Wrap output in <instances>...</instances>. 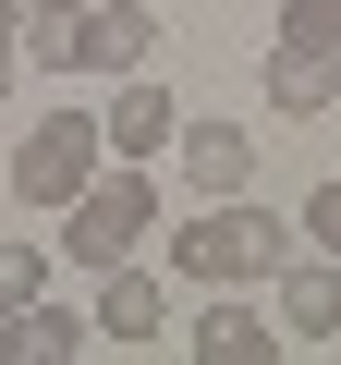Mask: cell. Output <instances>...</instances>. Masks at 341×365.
I'll return each instance as SVG.
<instances>
[{"instance_id": "1", "label": "cell", "mask_w": 341, "mask_h": 365, "mask_svg": "<svg viewBox=\"0 0 341 365\" xmlns=\"http://www.w3.org/2000/svg\"><path fill=\"white\" fill-rule=\"evenodd\" d=\"M292 256V220H268V207H244V195H208L183 232H170V280H195V292H244V280H268Z\"/></svg>"}, {"instance_id": "7", "label": "cell", "mask_w": 341, "mask_h": 365, "mask_svg": "<svg viewBox=\"0 0 341 365\" xmlns=\"http://www.w3.org/2000/svg\"><path fill=\"white\" fill-rule=\"evenodd\" d=\"M268 110H280V122L341 110V49H317V37H268Z\"/></svg>"}, {"instance_id": "10", "label": "cell", "mask_w": 341, "mask_h": 365, "mask_svg": "<svg viewBox=\"0 0 341 365\" xmlns=\"http://www.w3.org/2000/svg\"><path fill=\"white\" fill-rule=\"evenodd\" d=\"M86 341H98V317H73L61 292H37V304H25V353H49V365H73Z\"/></svg>"}, {"instance_id": "12", "label": "cell", "mask_w": 341, "mask_h": 365, "mask_svg": "<svg viewBox=\"0 0 341 365\" xmlns=\"http://www.w3.org/2000/svg\"><path fill=\"white\" fill-rule=\"evenodd\" d=\"M280 37H317V49H341V0H280Z\"/></svg>"}, {"instance_id": "5", "label": "cell", "mask_w": 341, "mask_h": 365, "mask_svg": "<svg viewBox=\"0 0 341 365\" xmlns=\"http://www.w3.org/2000/svg\"><path fill=\"white\" fill-rule=\"evenodd\" d=\"M268 304H280V341H341V256H280Z\"/></svg>"}, {"instance_id": "14", "label": "cell", "mask_w": 341, "mask_h": 365, "mask_svg": "<svg viewBox=\"0 0 341 365\" xmlns=\"http://www.w3.org/2000/svg\"><path fill=\"white\" fill-rule=\"evenodd\" d=\"M13 73H25V0H0V98H13Z\"/></svg>"}, {"instance_id": "11", "label": "cell", "mask_w": 341, "mask_h": 365, "mask_svg": "<svg viewBox=\"0 0 341 365\" xmlns=\"http://www.w3.org/2000/svg\"><path fill=\"white\" fill-rule=\"evenodd\" d=\"M49 292V244H0V304H37Z\"/></svg>"}, {"instance_id": "15", "label": "cell", "mask_w": 341, "mask_h": 365, "mask_svg": "<svg viewBox=\"0 0 341 365\" xmlns=\"http://www.w3.org/2000/svg\"><path fill=\"white\" fill-rule=\"evenodd\" d=\"M25 353V304H0V365H13Z\"/></svg>"}, {"instance_id": "9", "label": "cell", "mask_w": 341, "mask_h": 365, "mask_svg": "<svg viewBox=\"0 0 341 365\" xmlns=\"http://www.w3.org/2000/svg\"><path fill=\"white\" fill-rule=\"evenodd\" d=\"M98 134H110V158H170V134H183V122H170V86L158 73H122V98L98 110Z\"/></svg>"}, {"instance_id": "8", "label": "cell", "mask_w": 341, "mask_h": 365, "mask_svg": "<svg viewBox=\"0 0 341 365\" xmlns=\"http://www.w3.org/2000/svg\"><path fill=\"white\" fill-rule=\"evenodd\" d=\"M170 158H183L195 195H244V182H256V134H244V122H183Z\"/></svg>"}, {"instance_id": "3", "label": "cell", "mask_w": 341, "mask_h": 365, "mask_svg": "<svg viewBox=\"0 0 341 365\" xmlns=\"http://www.w3.org/2000/svg\"><path fill=\"white\" fill-rule=\"evenodd\" d=\"M98 170H110V134H98V110H61V122H37V134L13 146V195L61 220V207L86 195Z\"/></svg>"}, {"instance_id": "13", "label": "cell", "mask_w": 341, "mask_h": 365, "mask_svg": "<svg viewBox=\"0 0 341 365\" xmlns=\"http://www.w3.org/2000/svg\"><path fill=\"white\" fill-rule=\"evenodd\" d=\"M317 256H341V182H317V195H305V220H292Z\"/></svg>"}, {"instance_id": "2", "label": "cell", "mask_w": 341, "mask_h": 365, "mask_svg": "<svg viewBox=\"0 0 341 365\" xmlns=\"http://www.w3.org/2000/svg\"><path fill=\"white\" fill-rule=\"evenodd\" d=\"M61 220H73V232H61V244H73V268H122V256L158 232V182H146V158L98 170V182H86V195H73Z\"/></svg>"}, {"instance_id": "6", "label": "cell", "mask_w": 341, "mask_h": 365, "mask_svg": "<svg viewBox=\"0 0 341 365\" xmlns=\"http://www.w3.org/2000/svg\"><path fill=\"white\" fill-rule=\"evenodd\" d=\"M86 317H98V341H122V353L170 341V292H158L134 256H122V268H98V304H86Z\"/></svg>"}, {"instance_id": "16", "label": "cell", "mask_w": 341, "mask_h": 365, "mask_svg": "<svg viewBox=\"0 0 341 365\" xmlns=\"http://www.w3.org/2000/svg\"><path fill=\"white\" fill-rule=\"evenodd\" d=\"M25 13H86V0H25Z\"/></svg>"}, {"instance_id": "17", "label": "cell", "mask_w": 341, "mask_h": 365, "mask_svg": "<svg viewBox=\"0 0 341 365\" xmlns=\"http://www.w3.org/2000/svg\"><path fill=\"white\" fill-rule=\"evenodd\" d=\"M329 353H341V341H329Z\"/></svg>"}, {"instance_id": "4", "label": "cell", "mask_w": 341, "mask_h": 365, "mask_svg": "<svg viewBox=\"0 0 341 365\" xmlns=\"http://www.w3.org/2000/svg\"><path fill=\"white\" fill-rule=\"evenodd\" d=\"M183 353H195V365H280V329H268L244 292H208V304L183 317Z\"/></svg>"}]
</instances>
